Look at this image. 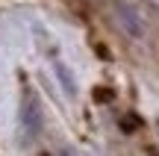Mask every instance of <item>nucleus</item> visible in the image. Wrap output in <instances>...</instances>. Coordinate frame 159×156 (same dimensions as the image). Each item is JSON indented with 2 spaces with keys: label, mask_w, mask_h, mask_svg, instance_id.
Here are the masks:
<instances>
[{
  "label": "nucleus",
  "mask_w": 159,
  "mask_h": 156,
  "mask_svg": "<svg viewBox=\"0 0 159 156\" xmlns=\"http://www.w3.org/2000/svg\"><path fill=\"white\" fill-rule=\"evenodd\" d=\"M33 35H35V47L47 56V62H50L59 86L65 88V94H68V97H77V80H74V74H71L68 62L62 59V47H59V41L53 38V33L44 27V24H33Z\"/></svg>",
  "instance_id": "f257e3e1"
},
{
  "label": "nucleus",
  "mask_w": 159,
  "mask_h": 156,
  "mask_svg": "<svg viewBox=\"0 0 159 156\" xmlns=\"http://www.w3.org/2000/svg\"><path fill=\"white\" fill-rule=\"evenodd\" d=\"M39 118H41V115H39V106H35V100L27 94V97H24V124H27L30 136L39 130Z\"/></svg>",
  "instance_id": "f03ea898"
}]
</instances>
